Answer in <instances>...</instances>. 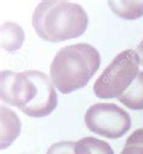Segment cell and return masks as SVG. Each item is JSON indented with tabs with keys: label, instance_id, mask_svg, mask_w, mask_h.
<instances>
[{
	"label": "cell",
	"instance_id": "8fae6325",
	"mask_svg": "<svg viewBox=\"0 0 143 154\" xmlns=\"http://www.w3.org/2000/svg\"><path fill=\"white\" fill-rule=\"evenodd\" d=\"M111 10L124 20H137L143 15V2H108Z\"/></svg>",
	"mask_w": 143,
	"mask_h": 154
},
{
	"label": "cell",
	"instance_id": "ba28073f",
	"mask_svg": "<svg viewBox=\"0 0 143 154\" xmlns=\"http://www.w3.org/2000/svg\"><path fill=\"white\" fill-rule=\"evenodd\" d=\"M118 100L130 109H143V72L138 73L133 83L118 97Z\"/></svg>",
	"mask_w": 143,
	"mask_h": 154
},
{
	"label": "cell",
	"instance_id": "6da1fadb",
	"mask_svg": "<svg viewBox=\"0 0 143 154\" xmlns=\"http://www.w3.org/2000/svg\"><path fill=\"white\" fill-rule=\"evenodd\" d=\"M33 27L41 39L61 43L83 35L89 26L86 11L70 2H41L33 12Z\"/></svg>",
	"mask_w": 143,
	"mask_h": 154
},
{
	"label": "cell",
	"instance_id": "52a82bcc",
	"mask_svg": "<svg viewBox=\"0 0 143 154\" xmlns=\"http://www.w3.org/2000/svg\"><path fill=\"white\" fill-rule=\"evenodd\" d=\"M21 122L9 108L2 106V149L8 148L20 135Z\"/></svg>",
	"mask_w": 143,
	"mask_h": 154
},
{
	"label": "cell",
	"instance_id": "5b68a950",
	"mask_svg": "<svg viewBox=\"0 0 143 154\" xmlns=\"http://www.w3.org/2000/svg\"><path fill=\"white\" fill-rule=\"evenodd\" d=\"M38 94V86L28 70L15 73L4 70L0 74V96L4 103L21 110L29 106Z\"/></svg>",
	"mask_w": 143,
	"mask_h": 154
},
{
	"label": "cell",
	"instance_id": "4fadbf2b",
	"mask_svg": "<svg viewBox=\"0 0 143 154\" xmlns=\"http://www.w3.org/2000/svg\"><path fill=\"white\" fill-rule=\"evenodd\" d=\"M75 142L62 141L50 146L46 154H75Z\"/></svg>",
	"mask_w": 143,
	"mask_h": 154
},
{
	"label": "cell",
	"instance_id": "8992f818",
	"mask_svg": "<svg viewBox=\"0 0 143 154\" xmlns=\"http://www.w3.org/2000/svg\"><path fill=\"white\" fill-rule=\"evenodd\" d=\"M38 86V94L34 101L22 109V112L32 118H44L50 115L57 107V95L51 78L39 70H28Z\"/></svg>",
	"mask_w": 143,
	"mask_h": 154
},
{
	"label": "cell",
	"instance_id": "277c9868",
	"mask_svg": "<svg viewBox=\"0 0 143 154\" xmlns=\"http://www.w3.org/2000/svg\"><path fill=\"white\" fill-rule=\"evenodd\" d=\"M85 124L90 131L105 138H120L131 128L126 110L114 103H96L85 113Z\"/></svg>",
	"mask_w": 143,
	"mask_h": 154
},
{
	"label": "cell",
	"instance_id": "3957f363",
	"mask_svg": "<svg viewBox=\"0 0 143 154\" xmlns=\"http://www.w3.org/2000/svg\"><path fill=\"white\" fill-rule=\"evenodd\" d=\"M139 63V56L135 50L118 54L95 82V95L99 98H118L137 78Z\"/></svg>",
	"mask_w": 143,
	"mask_h": 154
},
{
	"label": "cell",
	"instance_id": "7a4b0ae2",
	"mask_svg": "<svg viewBox=\"0 0 143 154\" xmlns=\"http://www.w3.org/2000/svg\"><path fill=\"white\" fill-rule=\"evenodd\" d=\"M101 64L99 52L90 44L68 45L55 55L50 76L55 88L62 94L83 89L91 80Z\"/></svg>",
	"mask_w": 143,
	"mask_h": 154
},
{
	"label": "cell",
	"instance_id": "7c38bea8",
	"mask_svg": "<svg viewBox=\"0 0 143 154\" xmlns=\"http://www.w3.org/2000/svg\"><path fill=\"white\" fill-rule=\"evenodd\" d=\"M120 154H143V129H138L126 140Z\"/></svg>",
	"mask_w": 143,
	"mask_h": 154
},
{
	"label": "cell",
	"instance_id": "5bb4252c",
	"mask_svg": "<svg viewBox=\"0 0 143 154\" xmlns=\"http://www.w3.org/2000/svg\"><path fill=\"white\" fill-rule=\"evenodd\" d=\"M137 54H138V56H139V60H141V63L143 64V40L137 45Z\"/></svg>",
	"mask_w": 143,
	"mask_h": 154
},
{
	"label": "cell",
	"instance_id": "30bf717a",
	"mask_svg": "<svg viewBox=\"0 0 143 154\" xmlns=\"http://www.w3.org/2000/svg\"><path fill=\"white\" fill-rule=\"evenodd\" d=\"M75 154H114L109 143L93 137H84L75 142Z\"/></svg>",
	"mask_w": 143,
	"mask_h": 154
},
{
	"label": "cell",
	"instance_id": "9c48e42d",
	"mask_svg": "<svg viewBox=\"0 0 143 154\" xmlns=\"http://www.w3.org/2000/svg\"><path fill=\"white\" fill-rule=\"evenodd\" d=\"M2 48L9 52L17 51L24 42V32L22 27L15 22L2 24Z\"/></svg>",
	"mask_w": 143,
	"mask_h": 154
}]
</instances>
